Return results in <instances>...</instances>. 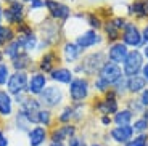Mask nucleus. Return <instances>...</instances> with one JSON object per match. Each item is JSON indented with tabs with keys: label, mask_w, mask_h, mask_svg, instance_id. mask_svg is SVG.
I'll list each match as a JSON object with an SVG mask.
<instances>
[{
	"label": "nucleus",
	"mask_w": 148,
	"mask_h": 146,
	"mask_svg": "<svg viewBox=\"0 0 148 146\" xmlns=\"http://www.w3.org/2000/svg\"><path fill=\"white\" fill-rule=\"evenodd\" d=\"M92 84L87 77H74L73 82L68 85V95H69L71 104H84L90 96Z\"/></svg>",
	"instance_id": "1"
},
{
	"label": "nucleus",
	"mask_w": 148,
	"mask_h": 146,
	"mask_svg": "<svg viewBox=\"0 0 148 146\" xmlns=\"http://www.w3.org/2000/svg\"><path fill=\"white\" fill-rule=\"evenodd\" d=\"M106 61H108L106 51L97 50V51H92V53L84 55L81 58V61H79V64H81V68H82V74H84V76L97 77Z\"/></svg>",
	"instance_id": "2"
},
{
	"label": "nucleus",
	"mask_w": 148,
	"mask_h": 146,
	"mask_svg": "<svg viewBox=\"0 0 148 146\" xmlns=\"http://www.w3.org/2000/svg\"><path fill=\"white\" fill-rule=\"evenodd\" d=\"M66 100V93L60 85L56 84H48V87L39 95V101H40L42 108H47V109H56V108H61Z\"/></svg>",
	"instance_id": "3"
},
{
	"label": "nucleus",
	"mask_w": 148,
	"mask_h": 146,
	"mask_svg": "<svg viewBox=\"0 0 148 146\" xmlns=\"http://www.w3.org/2000/svg\"><path fill=\"white\" fill-rule=\"evenodd\" d=\"M26 18H27V10H26V5L23 3L21 0H16V2L5 5V10H3L5 24L16 27L23 21H26Z\"/></svg>",
	"instance_id": "4"
},
{
	"label": "nucleus",
	"mask_w": 148,
	"mask_h": 146,
	"mask_svg": "<svg viewBox=\"0 0 148 146\" xmlns=\"http://www.w3.org/2000/svg\"><path fill=\"white\" fill-rule=\"evenodd\" d=\"M119 96L113 90L106 91L101 98H97L93 103V111L100 114V116H114L121 108H119Z\"/></svg>",
	"instance_id": "5"
},
{
	"label": "nucleus",
	"mask_w": 148,
	"mask_h": 146,
	"mask_svg": "<svg viewBox=\"0 0 148 146\" xmlns=\"http://www.w3.org/2000/svg\"><path fill=\"white\" fill-rule=\"evenodd\" d=\"M45 2V10H47L48 18H52L56 23H64L73 16V10L68 3L61 2V0H44Z\"/></svg>",
	"instance_id": "6"
},
{
	"label": "nucleus",
	"mask_w": 148,
	"mask_h": 146,
	"mask_svg": "<svg viewBox=\"0 0 148 146\" xmlns=\"http://www.w3.org/2000/svg\"><path fill=\"white\" fill-rule=\"evenodd\" d=\"M121 42L126 44L132 50L142 48L145 45L143 35H142V29L134 21H127V24L124 26V29L121 32Z\"/></svg>",
	"instance_id": "7"
},
{
	"label": "nucleus",
	"mask_w": 148,
	"mask_h": 146,
	"mask_svg": "<svg viewBox=\"0 0 148 146\" xmlns=\"http://www.w3.org/2000/svg\"><path fill=\"white\" fill-rule=\"evenodd\" d=\"M61 53H58L56 48H50V50H45L44 53H40L39 59H37V71L50 76L52 71H55L58 66H61Z\"/></svg>",
	"instance_id": "8"
},
{
	"label": "nucleus",
	"mask_w": 148,
	"mask_h": 146,
	"mask_svg": "<svg viewBox=\"0 0 148 146\" xmlns=\"http://www.w3.org/2000/svg\"><path fill=\"white\" fill-rule=\"evenodd\" d=\"M145 64V58L142 50H130L129 55H127L126 61L122 63V72L124 77H134V76H140L142 69H143Z\"/></svg>",
	"instance_id": "9"
},
{
	"label": "nucleus",
	"mask_w": 148,
	"mask_h": 146,
	"mask_svg": "<svg viewBox=\"0 0 148 146\" xmlns=\"http://www.w3.org/2000/svg\"><path fill=\"white\" fill-rule=\"evenodd\" d=\"M27 84H29V72H26V71H13L7 82L5 90L11 96H18L21 93H27Z\"/></svg>",
	"instance_id": "10"
},
{
	"label": "nucleus",
	"mask_w": 148,
	"mask_h": 146,
	"mask_svg": "<svg viewBox=\"0 0 148 146\" xmlns=\"http://www.w3.org/2000/svg\"><path fill=\"white\" fill-rule=\"evenodd\" d=\"M79 133V127L76 124H56L48 130V141L68 143L74 135Z\"/></svg>",
	"instance_id": "11"
},
{
	"label": "nucleus",
	"mask_w": 148,
	"mask_h": 146,
	"mask_svg": "<svg viewBox=\"0 0 148 146\" xmlns=\"http://www.w3.org/2000/svg\"><path fill=\"white\" fill-rule=\"evenodd\" d=\"M48 81L50 79H48L47 74L40 72V71H37V69L31 71L29 72V84H27V95L39 98V95L48 87Z\"/></svg>",
	"instance_id": "12"
},
{
	"label": "nucleus",
	"mask_w": 148,
	"mask_h": 146,
	"mask_svg": "<svg viewBox=\"0 0 148 146\" xmlns=\"http://www.w3.org/2000/svg\"><path fill=\"white\" fill-rule=\"evenodd\" d=\"M60 53H61V59H63V63L74 66L76 61H81V58L84 56L85 50H82V48L79 47L74 40H66L63 45H61Z\"/></svg>",
	"instance_id": "13"
},
{
	"label": "nucleus",
	"mask_w": 148,
	"mask_h": 146,
	"mask_svg": "<svg viewBox=\"0 0 148 146\" xmlns=\"http://www.w3.org/2000/svg\"><path fill=\"white\" fill-rule=\"evenodd\" d=\"M74 42H76L82 50H89V48H93V47H97V45L103 44V35H101L98 31L85 29L74 39Z\"/></svg>",
	"instance_id": "14"
},
{
	"label": "nucleus",
	"mask_w": 148,
	"mask_h": 146,
	"mask_svg": "<svg viewBox=\"0 0 148 146\" xmlns=\"http://www.w3.org/2000/svg\"><path fill=\"white\" fill-rule=\"evenodd\" d=\"M129 51H130L129 47L119 40V42H114V44L108 45V48H106V58H108V61L122 66V63L126 61L127 55H129Z\"/></svg>",
	"instance_id": "15"
},
{
	"label": "nucleus",
	"mask_w": 148,
	"mask_h": 146,
	"mask_svg": "<svg viewBox=\"0 0 148 146\" xmlns=\"http://www.w3.org/2000/svg\"><path fill=\"white\" fill-rule=\"evenodd\" d=\"M98 76H100L103 81H106L108 84L113 87L116 82L121 81L122 77H124V72H122V66L114 64V63H111V61H106V63H105V66L101 68V71L98 72Z\"/></svg>",
	"instance_id": "16"
},
{
	"label": "nucleus",
	"mask_w": 148,
	"mask_h": 146,
	"mask_svg": "<svg viewBox=\"0 0 148 146\" xmlns=\"http://www.w3.org/2000/svg\"><path fill=\"white\" fill-rule=\"evenodd\" d=\"M108 135H110V138L113 140L116 145H122V146H124L129 140L134 138L135 133H134L132 125H114L113 128H110Z\"/></svg>",
	"instance_id": "17"
},
{
	"label": "nucleus",
	"mask_w": 148,
	"mask_h": 146,
	"mask_svg": "<svg viewBox=\"0 0 148 146\" xmlns=\"http://www.w3.org/2000/svg\"><path fill=\"white\" fill-rule=\"evenodd\" d=\"M11 71H26L31 72L34 71V56L26 53V51H21L16 58H13L11 61H8Z\"/></svg>",
	"instance_id": "18"
},
{
	"label": "nucleus",
	"mask_w": 148,
	"mask_h": 146,
	"mask_svg": "<svg viewBox=\"0 0 148 146\" xmlns=\"http://www.w3.org/2000/svg\"><path fill=\"white\" fill-rule=\"evenodd\" d=\"M15 116V98L5 88H0V117L10 119Z\"/></svg>",
	"instance_id": "19"
},
{
	"label": "nucleus",
	"mask_w": 148,
	"mask_h": 146,
	"mask_svg": "<svg viewBox=\"0 0 148 146\" xmlns=\"http://www.w3.org/2000/svg\"><path fill=\"white\" fill-rule=\"evenodd\" d=\"M74 72L71 68H66V66H58L55 71H52L50 72V76H48V79L53 82V84L56 85H69L71 82H73L74 79Z\"/></svg>",
	"instance_id": "20"
},
{
	"label": "nucleus",
	"mask_w": 148,
	"mask_h": 146,
	"mask_svg": "<svg viewBox=\"0 0 148 146\" xmlns=\"http://www.w3.org/2000/svg\"><path fill=\"white\" fill-rule=\"evenodd\" d=\"M26 135L29 146H44L48 141V128L42 127V125H34Z\"/></svg>",
	"instance_id": "21"
},
{
	"label": "nucleus",
	"mask_w": 148,
	"mask_h": 146,
	"mask_svg": "<svg viewBox=\"0 0 148 146\" xmlns=\"http://www.w3.org/2000/svg\"><path fill=\"white\" fill-rule=\"evenodd\" d=\"M40 108H42V104H40V101H39V98H36V96H31V95H27L26 98L23 100L21 104L18 106V109L24 111L27 116H31V119H32L34 125H37L36 116H37V113L40 111Z\"/></svg>",
	"instance_id": "22"
},
{
	"label": "nucleus",
	"mask_w": 148,
	"mask_h": 146,
	"mask_svg": "<svg viewBox=\"0 0 148 146\" xmlns=\"http://www.w3.org/2000/svg\"><path fill=\"white\" fill-rule=\"evenodd\" d=\"M13 124H15L16 130L23 132V133H27V132L34 127V122H32V119H31V116H27V114L21 109H18L15 113V116H13Z\"/></svg>",
	"instance_id": "23"
},
{
	"label": "nucleus",
	"mask_w": 148,
	"mask_h": 146,
	"mask_svg": "<svg viewBox=\"0 0 148 146\" xmlns=\"http://www.w3.org/2000/svg\"><path fill=\"white\" fill-rule=\"evenodd\" d=\"M129 15L137 19L148 18V0H132L129 5Z\"/></svg>",
	"instance_id": "24"
},
{
	"label": "nucleus",
	"mask_w": 148,
	"mask_h": 146,
	"mask_svg": "<svg viewBox=\"0 0 148 146\" xmlns=\"http://www.w3.org/2000/svg\"><path fill=\"white\" fill-rule=\"evenodd\" d=\"M148 87V82L143 79V76H134V77H129L127 79V91L130 95H140L142 91Z\"/></svg>",
	"instance_id": "25"
},
{
	"label": "nucleus",
	"mask_w": 148,
	"mask_h": 146,
	"mask_svg": "<svg viewBox=\"0 0 148 146\" xmlns=\"http://www.w3.org/2000/svg\"><path fill=\"white\" fill-rule=\"evenodd\" d=\"M18 40L21 42L23 50L29 53V55H34L37 48H39V35H37V32L31 34V35H18Z\"/></svg>",
	"instance_id": "26"
},
{
	"label": "nucleus",
	"mask_w": 148,
	"mask_h": 146,
	"mask_svg": "<svg viewBox=\"0 0 148 146\" xmlns=\"http://www.w3.org/2000/svg\"><path fill=\"white\" fill-rule=\"evenodd\" d=\"M101 31L105 32V39L108 40V44H114V42L121 40V31H119L118 27L113 24L111 18H108L106 21H105L103 29H101Z\"/></svg>",
	"instance_id": "27"
},
{
	"label": "nucleus",
	"mask_w": 148,
	"mask_h": 146,
	"mask_svg": "<svg viewBox=\"0 0 148 146\" xmlns=\"http://www.w3.org/2000/svg\"><path fill=\"white\" fill-rule=\"evenodd\" d=\"M36 121H37V125H42V127L50 130V128L53 127V122H55V114H53L52 109L40 108V111H39L37 116H36Z\"/></svg>",
	"instance_id": "28"
},
{
	"label": "nucleus",
	"mask_w": 148,
	"mask_h": 146,
	"mask_svg": "<svg viewBox=\"0 0 148 146\" xmlns=\"http://www.w3.org/2000/svg\"><path fill=\"white\" fill-rule=\"evenodd\" d=\"M134 119H135V114L130 109H127V108H122V109H119L113 116V124L114 125H132Z\"/></svg>",
	"instance_id": "29"
},
{
	"label": "nucleus",
	"mask_w": 148,
	"mask_h": 146,
	"mask_svg": "<svg viewBox=\"0 0 148 146\" xmlns=\"http://www.w3.org/2000/svg\"><path fill=\"white\" fill-rule=\"evenodd\" d=\"M73 119H74V104L61 106L60 113L55 116L56 124H73Z\"/></svg>",
	"instance_id": "30"
},
{
	"label": "nucleus",
	"mask_w": 148,
	"mask_h": 146,
	"mask_svg": "<svg viewBox=\"0 0 148 146\" xmlns=\"http://www.w3.org/2000/svg\"><path fill=\"white\" fill-rule=\"evenodd\" d=\"M3 56H5V59H8V61H11L13 58H16V56L21 53V51H24L23 50V45H21V42L18 40V37H16L13 42H10V44H7L3 48Z\"/></svg>",
	"instance_id": "31"
},
{
	"label": "nucleus",
	"mask_w": 148,
	"mask_h": 146,
	"mask_svg": "<svg viewBox=\"0 0 148 146\" xmlns=\"http://www.w3.org/2000/svg\"><path fill=\"white\" fill-rule=\"evenodd\" d=\"M84 19H85V23L90 26V29H93V31L103 29L105 21L101 19L100 13H97V11H84Z\"/></svg>",
	"instance_id": "32"
},
{
	"label": "nucleus",
	"mask_w": 148,
	"mask_h": 146,
	"mask_svg": "<svg viewBox=\"0 0 148 146\" xmlns=\"http://www.w3.org/2000/svg\"><path fill=\"white\" fill-rule=\"evenodd\" d=\"M16 31L15 27H11L8 24H0V47L3 48L7 44L13 42L16 39Z\"/></svg>",
	"instance_id": "33"
},
{
	"label": "nucleus",
	"mask_w": 148,
	"mask_h": 146,
	"mask_svg": "<svg viewBox=\"0 0 148 146\" xmlns=\"http://www.w3.org/2000/svg\"><path fill=\"white\" fill-rule=\"evenodd\" d=\"M132 128L135 135H143V133H148V121L143 119L142 116L135 117L132 122Z\"/></svg>",
	"instance_id": "34"
},
{
	"label": "nucleus",
	"mask_w": 148,
	"mask_h": 146,
	"mask_svg": "<svg viewBox=\"0 0 148 146\" xmlns=\"http://www.w3.org/2000/svg\"><path fill=\"white\" fill-rule=\"evenodd\" d=\"M92 88L97 91V93H100V95H105L106 91L111 90V85L108 84L106 81H103L100 76L93 77V82H92Z\"/></svg>",
	"instance_id": "35"
},
{
	"label": "nucleus",
	"mask_w": 148,
	"mask_h": 146,
	"mask_svg": "<svg viewBox=\"0 0 148 146\" xmlns=\"http://www.w3.org/2000/svg\"><path fill=\"white\" fill-rule=\"evenodd\" d=\"M11 72H13V71H11L10 64H8L7 61L0 63V88L7 87V82H8V79H10Z\"/></svg>",
	"instance_id": "36"
},
{
	"label": "nucleus",
	"mask_w": 148,
	"mask_h": 146,
	"mask_svg": "<svg viewBox=\"0 0 148 146\" xmlns=\"http://www.w3.org/2000/svg\"><path fill=\"white\" fill-rule=\"evenodd\" d=\"M126 108L132 111L135 116H137V114H138V116H142L143 111H145L143 104L140 103V100H138L137 96H135V98H129V100H127V101H126Z\"/></svg>",
	"instance_id": "37"
},
{
	"label": "nucleus",
	"mask_w": 148,
	"mask_h": 146,
	"mask_svg": "<svg viewBox=\"0 0 148 146\" xmlns=\"http://www.w3.org/2000/svg\"><path fill=\"white\" fill-rule=\"evenodd\" d=\"M111 90L114 91L118 96H126L129 91H127V77H122L121 81H118L113 87H111Z\"/></svg>",
	"instance_id": "38"
},
{
	"label": "nucleus",
	"mask_w": 148,
	"mask_h": 146,
	"mask_svg": "<svg viewBox=\"0 0 148 146\" xmlns=\"http://www.w3.org/2000/svg\"><path fill=\"white\" fill-rule=\"evenodd\" d=\"M147 145H148V133H143V135H134V138L129 140L124 146H147Z\"/></svg>",
	"instance_id": "39"
},
{
	"label": "nucleus",
	"mask_w": 148,
	"mask_h": 146,
	"mask_svg": "<svg viewBox=\"0 0 148 146\" xmlns=\"http://www.w3.org/2000/svg\"><path fill=\"white\" fill-rule=\"evenodd\" d=\"M66 146H90L89 143H87V140H85L84 135H74L73 138L69 140V141L66 143Z\"/></svg>",
	"instance_id": "40"
},
{
	"label": "nucleus",
	"mask_w": 148,
	"mask_h": 146,
	"mask_svg": "<svg viewBox=\"0 0 148 146\" xmlns=\"http://www.w3.org/2000/svg\"><path fill=\"white\" fill-rule=\"evenodd\" d=\"M39 10H45L44 0H34L32 3H29V10L27 11H39Z\"/></svg>",
	"instance_id": "41"
},
{
	"label": "nucleus",
	"mask_w": 148,
	"mask_h": 146,
	"mask_svg": "<svg viewBox=\"0 0 148 146\" xmlns=\"http://www.w3.org/2000/svg\"><path fill=\"white\" fill-rule=\"evenodd\" d=\"M138 100H140V103L143 104V108L147 109V108H148V87H147V88H145V90L140 93V96H138Z\"/></svg>",
	"instance_id": "42"
},
{
	"label": "nucleus",
	"mask_w": 148,
	"mask_h": 146,
	"mask_svg": "<svg viewBox=\"0 0 148 146\" xmlns=\"http://www.w3.org/2000/svg\"><path fill=\"white\" fill-rule=\"evenodd\" d=\"M0 146H10V140L3 128H0Z\"/></svg>",
	"instance_id": "43"
},
{
	"label": "nucleus",
	"mask_w": 148,
	"mask_h": 146,
	"mask_svg": "<svg viewBox=\"0 0 148 146\" xmlns=\"http://www.w3.org/2000/svg\"><path fill=\"white\" fill-rule=\"evenodd\" d=\"M98 119H100V124L103 127H110L113 124V116H100Z\"/></svg>",
	"instance_id": "44"
},
{
	"label": "nucleus",
	"mask_w": 148,
	"mask_h": 146,
	"mask_svg": "<svg viewBox=\"0 0 148 146\" xmlns=\"http://www.w3.org/2000/svg\"><path fill=\"white\" fill-rule=\"evenodd\" d=\"M3 10H5V3L0 0V24H5V19H3Z\"/></svg>",
	"instance_id": "45"
},
{
	"label": "nucleus",
	"mask_w": 148,
	"mask_h": 146,
	"mask_svg": "<svg viewBox=\"0 0 148 146\" xmlns=\"http://www.w3.org/2000/svg\"><path fill=\"white\" fill-rule=\"evenodd\" d=\"M142 35H143L145 44H148V24H145L143 27H142Z\"/></svg>",
	"instance_id": "46"
},
{
	"label": "nucleus",
	"mask_w": 148,
	"mask_h": 146,
	"mask_svg": "<svg viewBox=\"0 0 148 146\" xmlns=\"http://www.w3.org/2000/svg\"><path fill=\"white\" fill-rule=\"evenodd\" d=\"M142 76H143V79L148 82V61L143 64V69H142Z\"/></svg>",
	"instance_id": "47"
},
{
	"label": "nucleus",
	"mask_w": 148,
	"mask_h": 146,
	"mask_svg": "<svg viewBox=\"0 0 148 146\" xmlns=\"http://www.w3.org/2000/svg\"><path fill=\"white\" fill-rule=\"evenodd\" d=\"M142 53H143V58L148 59V44H145L143 47H142Z\"/></svg>",
	"instance_id": "48"
},
{
	"label": "nucleus",
	"mask_w": 148,
	"mask_h": 146,
	"mask_svg": "<svg viewBox=\"0 0 148 146\" xmlns=\"http://www.w3.org/2000/svg\"><path fill=\"white\" fill-rule=\"evenodd\" d=\"M47 146H66V143H56V141H48Z\"/></svg>",
	"instance_id": "49"
},
{
	"label": "nucleus",
	"mask_w": 148,
	"mask_h": 146,
	"mask_svg": "<svg viewBox=\"0 0 148 146\" xmlns=\"http://www.w3.org/2000/svg\"><path fill=\"white\" fill-rule=\"evenodd\" d=\"M5 61V56H3V50H2V47H0V63Z\"/></svg>",
	"instance_id": "50"
},
{
	"label": "nucleus",
	"mask_w": 148,
	"mask_h": 146,
	"mask_svg": "<svg viewBox=\"0 0 148 146\" xmlns=\"http://www.w3.org/2000/svg\"><path fill=\"white\" fill-rule=\"evenodd\" d=\"M90 146H105V145L100 141H93V143H90Z\"/></svg>",
	"instance_id": "51"
},
{
	"label": "nucleus",
	"mask_w": 148,
	"mask_h": 146,
	"mask_svg": "<svg viewBox=\"0 0 148 146\" xmlns=\"http://www.w3.org/2000/svg\"><path fill=\"white\" fill-rule=\"evenodd\" d=\"M142 117H143V119H147V121H148V108H147V109L143 111V114H142Z\"/></svg>",
	"instance_id": "52"
},
{
	"label": "nucleus",
	"mask_w": 148,
	"mask_h": 146,
	"mask_svg": "<svg viewBox=\"0 0 148 146\" xmlns=\"http://www.w3.org/2000/svg\"><path fill=\"white\" fill-rule=\"evenodd\" d=\"M21 2H23V3H24V5H29V3H32V2H34V0H21Z\"/></svg>",
	"instance_id": "53"
},
{
	"label": "nucleus",
	"mask_w": 148,
	"mask_h": 146,
	"mask_svg": "<svg viewBox=\"0 0 148 146\" xmlns=\"http://www.w3.org/2000/svg\"><path fill=\"white\" fill-rule=\"evenodd\" d=\"M5 5H8V3H11V2H16V0H2Z\"/></svg>",
	"instance_id": "54"
},
{
	"label": "nucleus",
	"mask_w": 148,
	"mask_h": 146,
	"mask_svg": "<svg viewBox=\"0 0 148 146\" xmlns=\"http://www.w3.org/2000/svg\"><path fill=\"white\" fill-rule=\"evenodd\" d=\"M89 2H97V0H89Z\"/></svg>",
	"instance_id": "55"
},
{
	"label": "nucleus",
	"mask_w": 148,
	"mask_h": 146,
	"mask_svg": "<svg viewBox=\"0 0 148 146\" xmlns=\"http://www.w3.org/2000/svg\"><path fill=\"white\" fill-rule=\"evenodd\" d=\"M147 146H148V145H147Z\"/></svg>",
	"instance_id": "56"
}]
</instances>
